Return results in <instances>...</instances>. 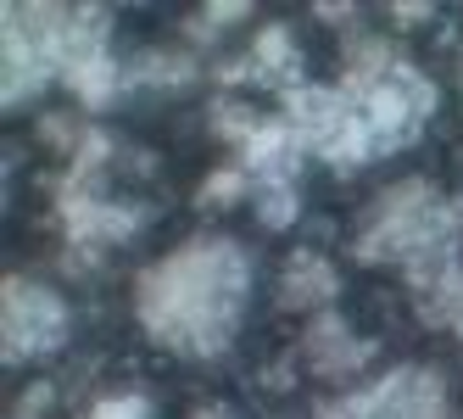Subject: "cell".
<instances>
[{
    "label": "cell",
    "instance_id": "7c38bea8",
    "mask_svg": "<svg viewBox=\"0 0 463 419\" xmlns=\"http://www.w3.org/2000/svg\"><path fill=\"white\" fill-rule=\"evenodd\" d=\"M218 79H223V84H269V90H285V95H290V90H302V51H296L290 28L269 23V28L251 40V51H246L241 62H223Z\"/></svg>",
    "mask_w": 463,
    "mask_h": 419
},
{
    "label": "cell",
    "instance_id": "ffe728a7",
    "mask_svg": "<svg viewBox=\"0 0 463 419\" xmlns=\"http://www.w3.org/2000/svg\"><path fill=\"white\" fill-rule=\"evenodd\" d=\"M45 403H51V386H34V392L23 397V408H17V414H23V419H34V414H40Z\"/></svg>",
    "mask_w": 463,
    "mask_h": 419
},
{
    "label": "cell",
    "instance_id": "8fae6325",
    "mask_svg": "<svg viewBox=\"0 0 463 419\" xmlns=\"http://www.w3.org/2000/svg\"><path fill=\"white\" fill-rule=\"evenodd\" d=\"M408 274V297L430 330H452L463 341V257H430V263L402 269Z\"/></svg>",
    "mask_w": 463,
    "mask_h": 419
},
{
    "label": "cell",
    "instance_id": "7a4b0ae2",
    "mask_svg": "<svg viewBox=\"0 0 463 419\" xmlns=\"http://www.w3.org/2000/svg\"><path fill=\"white\" fill-rule=\"evenodd\" d=\"M458 246H463V196H447L430 179L385 185L352 241L357 263H396V269L452 257Z\"/></svg>",
    "mask_w": 463,
    "mask_h": 419
},
{
    "label": "cell",
    "instance_id": "8992f818",
    "mask_svg": "<svg viewBox=\"0 0 463 419\" xmlns=\"http://www.w3.org/2000/svg\"><path fill=\"white\" fill-rule=\"evenodd\" d=\"M318 419H447V380L430 364H396L380 380L324 403Z\"/></svg>",
    "mask_w": 463,
    "mask_h": 419
},
{
    "label": "cell",
    "instance_id": "7402d4cb",
    "mask_svg": "<svg viewBox=\"0 0 463 419\" xmlns=\"http://www.w3.org/2000/svg\"><path fill=\"white\" fill-rule=\"evenodd\" d=\"M318 17H335V23H341V17H352V6H341V0H329V6H318Z\"/></svg>",
    "mask_w": 463,
    "mask_h": 419
},
{
    "label": "cell",
    "instance_id": "5b68a950",
    "mask_svg": "<svg viewBox=\"0 0 463 419\" xmlns=\"http://www.w3.org/2000/svg\"><path fill=\"white\" fill-rule=\"evenodd\" d=\"M285 118L290 129L302 135V146L313 157H324L329 168H357V163H374V135L369 123H363V112L346 101L341 84H302L285 95Z\"/></svg>",
    "mask_w": 463,
    "mask_h": 419
},
{
    "label": "cell",
    "instance_id": "e0dca14e",
    "mask_svg": "<svg viewBox=\"0 0 463 419\" xmlns=\"http://www.w3.org/2000/svg\"><path fill=\"white\" fill-rule=\"evenodd\" d=\"M84 419H151V403L140 397V392H112V397H101Z\"/></svg>",
    "mask_w": 463,
    "mask_h": 419
},
{
    "label": "cell",
    "instance_id": "6da1fadb",
    "mask_svg": "<svg viewBox=\"0 0 463 419\" xmlns=\"http://www.w3.org/2000/svg\"><path fill=\"white\" fill-rule=\"evenodd\" d=\"M246 291H251V257L229 235H195L140 274L135 313L162 352L202 364L235 341Z\"/></svg>",
    "mask_w": 463,
    "mask_h": 419
},
{
    "label": "cell",
    "instance_id": "d6986e66",
    "mask_svg": "<svg viewBox=\"0 0 463 419\" xmlns=\"http://www.w3.org/2000/svg\"><path fill=\"white\" fill-rule=\"evenodd\" d=\"M391 17L413 28V23H424V17H436V6H430V0H413V6H408V0H396V6H391Z\"/></svg>",
    "mask_w": 463,
    "mask_h": 419
},
{
    "label": "cell",
    "instance_id": "2e32d148",
    "mask_svg": "<svg viewBox=\"0 0 463 419\" xmlns=\"http://www.w3.org/2000/svg\"><path fill=\"white\" fill-rule=\"evenodd\" d=\"M246 185H251V179H246V168H235V163H229V168H218V174L202 185V207H223V202H235Z\"/></svg>",
    "mask_w": 463,
    "mask_h": 419
},
{
    "label": "cell",
    "instance_id": "52a82bcc",
    "mask_svg": "<svg viewBox=\"0 0 463 419\" xmlns=\"http://www.w3.org/2000/svg\"><path fill=\"white\" fill-rule=\"evenodd\" d=\"M61 341H68V302L28 274H6V285H0V358L34 364L51 358Z\"/></svg>",
    "mask_w": 463,
    "mask_h": 419
},
{
    "label": "cell",
    "instance_id": "3957f363",
    "mask_svg": "<svg viewBox=\"0 0 463 419\" xmlns=\"http://www.w3.org/2000/svg\"><path fill=\"white\" fill-rule=\"evenodd\" d=\"M346 101L363 112L374 135V151H402L419 140L424 118L436 112V84H430L413 62H402L385 40H352L346 45V73H341Z\"/></svg>",
    "mask_w": 463,
    "mask_h": 419
},
{
    "label": "cell",
    "instance_id": "277c9868",
    "mask_svg": "<svg viewBox=\"0 0 463 419\" xmlns=\"http://www.w3.org/2000/svg\"><path fill=\"white\" fill-rule=\"evenodd\" d=\"M61 23H68V6H45V0H23V6L0 12V51H6L0 101L6 107L61 79Z\"/></svg>",
    "mask_w": 463,
    "mask_h": 419
},
{
    "label": "cell",
    "instance_id": "9c48e42d",
    "mask_svg": "<svg viewBox=\"0 0 463 419\" xmlns=\"http://www.w3.org/2000/svg\"><path fill=\"white\" fill-rule=\"evenodd\" d=\"M302 157H307V146L290 129V118L269 112V118L257 123V135L241 146V168H246L257 196H269V190H296V168H302Z\"/></svg>",
    "mask_w": 463,
    "mask_h": 419
},
{
    "label": "cell",
    "instance_id": "44dd1931",
    "mask_svg": "<svg viewBox=\"0 0 463 419\" xmlns=\"http://www.w3.org/2000/svg\"><path fill=\"white\" fill-rule=\"evenodd\" d=\"M195 419H235V414H229L223 403H207V408H195Z\"/></svg>",
    "mask_w": 463,
    "mask_h": 419
},
{
    "label": "cell",
    "instance_id": "ac0fdd59",
    "mask_svg": "<svg viewBox=\"0 0 463 419\" xmlns=\"http://www.w3.org/2000/svg\"><path fill=\"white\" fill-rule=\"evenodd\" d=\"M241 17H251L246 0H213V6H202V23H195V34H218V28L241 23Z\"/></svg>",
    "mask_w": 463,
    "mask_h": 419
},
{
    "label": "cell",
    "instance_id": "4fadbf2b",
    "mask_svg": "<svg viewBox=\"0 0 463 419\" xmlns=\"http://www.w3.org/2000/svg\"><path fill=\"white\" fill-rule=\"evenodd\" d=\"M335 291H341V274H335V263H329L324 252H313V246L290 252L285 280H279V308H296V313H324L329 302H335Z\"/></svg>",
    "mask_w": 463,
    "mask_h": 419
},
{
    "label": "cell",
    "instance_id": "9a60e30c",
    "mask_svg": "<svg viewBox=\"0 0 463 419\" xmlns=\"http://www.w3.org/2000/svg\"><path fill=\"white\" fill-rule=\"evenodd\" d=\"M195 68H190V56H168V51H156V56H146L128 79H140V84H184Z\"/></svg>",
    "mask_w": 463,
    "mask_h": 419
},
{
    "label": "cell",
    "instance_id": "5bb4252c",
    "mask_svg": "<svg viewBox=\"0 0 463 419\" xmlns=\"http://www.w3.org/2000/svg\"><path fill=\"white\" fill-rule=\"evenodd\" d=\"M269 118V112H257V107H246V101H213V129H218V140H229V146H246L251 135H257V123Z\"/></svg>",
    "mask_w": 463,
    "mask_h": 419
},
{
    "label": "cell",
    "instance_id": "30bf717a",
    "mask_svg": "<svg viewBox=\"0 0 463 419\" xmlns=\"http://www.w3.org/2000/svg\"><path fill=\"white\" fill-rule=\"evenodd\" d=\"M369 358H374V341H363L335 308H324V313L307 319V330H302V364L318 380H352L357 369H369Z\"/></svg>",
    "mask_w": 463,
    "mask_h": 419
},
{
    "label": "cell",
    "instance_id": "ba28073f",
    "mask_svg": "<svg viewBox=\"0 0 463 419\" xmlns=\"http://www.w3.org/2000/svg\"><path fill=\"white\" fill-rule=\"evenodd\" d=\"M118 62L107 56V12L101 6H68V34H61V84H68L90 112H101L118 90Z\"/></svg>",
    "mask_w": 463,
    "mask_h": 419
}]
</instances>
